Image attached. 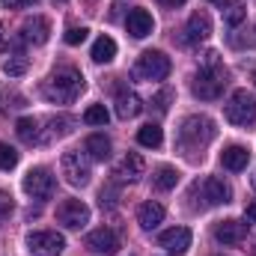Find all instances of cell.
Wrapping results in <instances>:
<instances>
[{
    "mask_svg": "<svg viewBox=\"0 0 256 256\" xmlns=\"http://www.w3.org/2000/svg\"><path fill=\"white\" fill-rule=\"evenodd\" d=\"M15 134H18V140H21V143H27V146H33V143H42L39 122H36L33 116H24V120H18V122H15Z\"/></svg>",
    "mask_w": 256,
    "mask_h": 256,
    "instance_id": "cell-23",
    "label": "cell"
},
{
    "mask_svg": "<svg viewBox=\"0 0 256 256\" xmlns=\"http://www.w3.org/2000/svg\"><path fill=\"white\" fill-rule=\"evenodd\" d=\"M248 226H250L248 220H220L214 226V238L220 244H242L248 238Z\"/></svg>",
    "mask_w": 256,
    "mask_h": 256,
    "instance_id": "cell-15",
    "label": "cell"
},
{
    "mask_svg": "<svg viewBox=\"0 0 256 256\" xmlns=\"http://www.w3.org/2000/svg\"><path fill=\"white\" fill-rule=\"evenodd\" d=\"M27 68H30V60H27V57H24L21 51H18V54H12V57H9V60L3 63V72H6L9 78H21V74H24Z\"/></svg>",
    "mask_w": 256,
    "mask_h": 256,
    "instance_id": "cell-27",
    "label": "cell"
},
{
    "mask_svg": "<svg viewBox=\"0 0 256 256\" xmlns=\"http://www.w3.org/2000/svg\"><path fill=\"white\" fill-rule=\"evenodd\" d=\"M137 224L146 230V232H152L158 224H164V206L161 202H143L140 208H137Z\"/></svg>",
    "mask_w": 256,
    "mask_h": 256,
    "instance_id": "cell-19",
    "label": "cell"
},
{
    "mask_svg": "<svg viewBox=\"0 0 256 256\" xmlns=\"http://www.w3.org/2000/svg\"><path fill=\"white\" fill-rule=\"evenodd\" d=\"M152 185H155L158 191H173V188L179 185V170H176V167H158L155 176H152Z\"/></svg>",
    "mask_w": 256,
    "mask_h": 256,
    "instance_id": "cell-25",
    "label": "cell"
},
{
    "mask_svg": "<svg viewBox=\"0 0 256 256\" xmlns=\"http://www.w3.org/2000/svg\"><path fill=\"white\" fill-rule=\"evenodd\" d=\"M208 36H212V18L206 12H194L188 18V24H185V30H182V42L185 45H200Z\"/></svg>",
    "mask_w": 256,
    "mask_h": 256,
    "instance_id": "cell-13",
    "label": "cell"
},
{
    "mask_svg": "<svg viewBox=\"0 0 256 256\" xmlns=\"http://www.w3.org/2000/svg\"><path fill=\"white\" fill-rule=\"evenodd\" d=\"M191 200H194V206H200V208L226 206L232 200V188L224 179H218V176H206V179H200V182L191 185Z\"/></svg>",
    "mask_w": 256,
    "mask_h": 256,
    "instance_id": "cell-4",
    "label": "cell"
},
{
    "mask_svg": "<svg viewBox=\"0 0 256 256\" xmlns=\"http://www.w3.org/2000/svg\"><path fill=\"white\" fill-rule=\"evenodd\" d=\"M27 250L33 256H60L66 250V238L54 230H39L27 236Z\"/></svg>",
    "mask_w": 256,
    "mask_h": 256,
    "instance_id": "cell-7",
    "label": "cell"
},
{
    "mask_svg": "<svg viewBox=\"0 0 256 256\" xmlns=\"http://www.w3.org/2000/svg\"><path fill=\"white\" fill-rule=\"evenodd\" d=\"M48 126H51V137H66V134L72 131V126H74V120L66 116V114H60V116H54Z\"/></svg>",
    "mask_w": 256,
    "mask_h": 256,
    "instance_id": "cell-29",
    "label": "cell"
},
{
    "mask_svg": "<svg viewBox=\"0 0 256 256\" xmlns=\"http://www.w3.org/2000/svg\"><path fill=\"white\" fill-rule=\"evenodd\" d=\"M108 110H104V104H90L86 108V114H84V122L86 126H108Z\"/></svg>",
    "mask_w": 256,
    "mask_h": 256,
    "instance_id": "cell-28",
    "label": "cell"
},
{
    "mask_svg": "<svg viewBox=\"0 0 256 256\" xmlns=\"http://www.w3.org/2000/svg\"><path fill=\"white\" fill-rule=\"evenodd\" d=\"M140 110H143V98L134 90L120 86L116 90V116L120 120H134V116H140Z\"/></svg>",
    "mask_w": 256,
    "mask_h": 256,
    "instance_id": "cell-16",
    "label": "cell"
},
{
    "mask_svg": "<svg viewBox=\"0 0 256 256\" xmlns=\"http://www.w3.org/2000/svg\"><path fill=\"white\" fill-rule=\"evenodd\" d=\"M86 33H90L86 27H68L66 30V45H80L86 39Z\"/></svg>",
    "mask_w": 256,
    "mask_h": 256,
    "instance_id": "cell-32",
    "label": "cell"
},
{
    "mask_svg": "<svg viewBox=\"0 0 256 256\" xmlns=\"http://www.w3.org/2000/svg\"><path fill=\"white\" fill-rule=\"evenodd\" d=\"M143 173H146V164H143V158H140L137 152H128L126 158L116 164V170H114V176H116L120 182H140Z\"/></svg>",
    "mask_w": 256,
    "mask_h": 256,
    "instance_id": "cell-17",
    "label": "cell"
},
{
    "mask_svg": "<svg viewBox=\"0 0 256 256\" xmlns=\"http://www.w3.org/2000/svg\"><path fill=\"white\" fill-rule=\"evenodd\" d=\"M60 170H63V179L68 185H74V188L90 185L92 170H90V161H86L80 152H66L63 158H60Z\"/></svg>",
    "mask_w": 256,
    "mask_h": 256,
    "instance_id": "cell-8",
    "label": "cell"
},
{
    "mask_svg": "<svg viewBox=\"0 0 256 256\" xmlns=\"http://www.w3.org/2000/svg\"><path fill=\"white\" fill-rule=\"evenodd\" d=\"M220 15H224V24L226 27H238V24H244L248 9H244L242 0H220Z\"/></svg>",
    "mask_w": 256,
    "mask_h": 256,
    "instance_id": "cell-21",
    "label": "cell"
},
{
    "mask_svg": "<svg viewBox=\"0 0 256 256\" xmlns=\"http://www.w3.org/2000/svg\"><path fill=\"white\" fill-rule=\"evenodd\" d=\"M214 134H218V128L208 116H188L179 128V146L185 155H196L200 149H206L214 140Z\"/></svg>",
    "mask_w": 256,
    "mask_h": 256,
    "instance_id": "cell-3",
    "label": "cell"
},
{
    "mask_svg": "<svg viewBox=\"0 0 256 256\" xmlns=\"http://www.w3.org/2000/svg\"><path fill=\"white\" fill-rule=\"evenodd\" d=\"M137 140H140V146H146V149H158L161 140H164V134H161V128L155 126V122H149V126H143L137 131Z\"/></svg>",
    "mask_w": 256,
    "mask_h": 256,
    "instance_id": "cell-26",
    "label": "cell"
},
{
    "mask_svg": "<svg viewBox=\"0 0 256 256\" xmlns=\"http://www.w3.org/2000/svg\"><path fill=\"white\" fill-rule=\"evenodd\" d=\"M126 30L134 39H146L152 30H155V18L146 12V9H131L126 18Z\"/></svg>",
    "mask_w": 256,
    "mask_h": 256,
    "instance_id": "cell-18",
    "label": "cell"
},
{
    "mask_svg": "<svg viewBox=\"0 0 256 256\" xmlns=\"http://www.w3.org/2000/svg\"><path fill=\"white\" fill-rule=\"evenodd\" d=\"M12 212H15V202H12V194L0 191V224H6Z\"/></svg>",
    "mask_w": 256,
    "mask_h": 256,
    "instance_id": "cell-31",
    "label": "cell"
},
{
    "mask_svg": "<svg viewBox=\"0 0 256 256\" xmlns=\"http://www.w3.org/2000/svg\"><path fill=\"white\" fill-rule=\"evenodd\" d=\"M57 220L63 224L66 230H80L90 224V208L80 200H63L57 206Z\"/></svg>",
    "mask_w": 256,
    "mask_h": 256,
    "instance_id": "cell-9",
    "label": "cell"
},
{
    "mask_svg": "<svg viewBox=\"0 0 256 256\" xmlns=\"http://www.w3.org/2000/svg\"><path fill=\"white\" fill-rule=\"evenodd\" d=\"M86 248H90L92 254L114 256L120 248H122V242H120V236H116L110 226H98V230H92V232L86 236Z\"/></svg>",
    "mask_w": 256,
    "mask_h": 256,
    "instance_id": "cell-11",
    "label": "cell"
},
{
    "mask_svg": "<svg viewBox=\"0 0 256 256\" xmlns=\"http://www.w3.org/2000/svg\"><path fill=\"white\" fill-rule=\"evenodd\" d=\"M84 86H86L84 84V74L78 68H72V66H63V68H57V72H51L45 78L42 96L48 102H54V104H68V102H74L84 92Z\"/></svg>",
    "mask_w": 256,
    "mask_h": 256,
    "instance_id": "cell-2",
    "label": "cell"
},
{
    "mask_svg": "<svg viewBox=\"0 0 256 256\" xmlns=\"http://www.w3.org/2000/svg\"><path fill=\"white\" fill-rule=\"evenodd\" d=\"M84 149H86V155L92 161H108L110 158V140L104 134H90L86 143H84Z\"/></svg>",
    "mask_w": 256,
    "mask_h": 256,
    "instance_id": "cell-22",
    "label": "cell"
},
{
    "mask_svg": "<svg viewBox=\"0 0 256 256\" xmlns=\"http://www.w3.org/2000/svg\"><path fill=\"white\" fill-rule=\"evenodd\" d=\"M27 3H33V0H3L6 9H21V6H27Z\"/></svg>",
    "mask_w": 256,
    "mask_h": 256,
    "instance_id": "cell-35",
    "label": "cell"
},
{
    "mask_svg": "<svg viewBox=\"0 0 256 256\" xmlns=\"http://www.w3.org/2000/svg\"><path fill=\"white\" fill-rule=\"evenodd\" d=\"M158 3H161V6H167V9H176V6H182L185 0H158Z\"/></svg>",
    "mask_w": 256,
    "mask_h": 256,
    "instance_id": "cell-36",
    "label": "cell"
},
{
    "mask_svg": "<svg viewBox=\"0 0 256 256\" xmlns=\"http://www.w3.org/2000/svg\"><path fill=\"white\" fill-rule=\"evenodd\" d=\"M226 84H230L226 68L220 66V60H218L214 51H208L206 60H202V66H200V72L194 74V84H191L194 96L202 98V102H214V98H220V92H224Z\"/></svg>",
    "mask_w": 256,
    "mask_h": 256,
    "instance_id": "cell-1",
    "label": "cell"
},
{
    "mask_svg": "<svg viewBox=\"0 0 256 256\" xmlns=\"http://www.w3.org/2000/svg\"><path fill=\"white\" fill-rule=\"evenodd\" d=\"M51 36V21L42 18V15H33L21 24V42H30V45H45Z\"/></svg>",
    "mask_w": 256,
    "mask_h": 256,
    "instance_id": "cell-14",
    "label": "cell"
},
{
    "mask_svg": "<svg viewBox=\"0 0 256 256\" xmlns=\"http://www.w3.org/2000/svg\"><path fill=\"white\" fill-rule=\"evenodd\" d=\"M170 98H173V92H170V90H164V92H158V96H155V110H161V114H164V110L170 108V104H167Z\"/></svg>",
    "mask_w": 256,
    "mask_h": 256,
    "instance_id": "cell-33",
    "label": "cell"
},
{
    "mask_svg": "<svg viewBox=\"0 0 256 256\" xmlns=\"http://www.w3.org/2000/svg\"><path fill=\"white\" fill-rule=\"evenodd\" d=\"M158 244H161V248H164L170 256L188 254V248H191V230H188V226H173V230H164V232L158 236Z\"/></svg>",
    "mask_w": 256,
    "mask_h": 256,
    "instance_id": "cell-12",
    "label": "cell"
},
{
    "mask_svg": "<svg viewBox=\"0 0 256 256\" xmlns=\"http://www.w3.org/2000/svg\"><path fill=\"white\" fill-rule=\"evenodd\" d=\"M24 191L30 194L33 200H48V196L54 194V176H51V170L33 167V170L24 176Z\"/></svg>",
    "mask_w": 256,
    "mask_h": 256,
    "instance_id": "cell-10",
    "label": "cell"
},
{
    "mask_svg": "<svg viewBox=\"0 0 256 256\" xmlns=\"http://www.w3.org/2000/svg\"><path fill=\"white\" fill-rule=\"evenodd\" d=\"M170 74V57L164 51H143L134 63V78L140 80H164Z\"/></svg>",
    "mask_w": 256,
    "mask_h": 256,
    "instance_id": "cell-6",
    "label": "cell"
},
{
    "mask_svg": "<svg viewBox=\"0 0 256 256\" xmlns=\"http://www.w3.org/2000/svg\"><path fill=\"white\" fill-rule=\"evenodd\" d=\"M254 191H256V173H254Z\"/></svg>",
    "mask_w": 256,
    "mask_h": 256,
    "instance_id": "cell-38",
    "label": "cell"
},
{
    "mask_svg": "<svg viewBox=\"0 0 256 256\" xmlns=\"http://www.w3.org/2000/svg\"><path fill=\"white\" fill-rule=\"evenodd\" d=\"M244 220H248V224H256V200L254 202H248V208H244Z\"/></svg>",
    "mask_w": 256,
    "mask_h": 256,
    "instance_id": "cell-34",
    "label": "cell"
},
{
    "mask_svg": "<svg viewBox=\"0 0 256 256\" xmlns=\"http://www.w3.org/2000/svg\"><path fill=\"white\" fill-rule=\"evenodd\" d=\"M96 63H110L114 57H116V42L110 39V36H98L96 42H92V54H90Z\"/></svg>",
    "mask_w": 256,
    "mask_h": 256,
    "instance_id": "cell-24",
    "label": "cell"
},
{
    "mask_svg": "<svg viewBox=\"0 0 256 256\" xmlns=\"http://www.w3.org/2000/svg\"><path fill=\"white\" fill-rule=\"evenodd\" d=\"M248 161H250V152H248L244 146H238V143H232V146H226V149L220 152V164H224L226 170H232V173L244 170Z\"/></svg>",
    "mask_w": 256,
    "mask_h": 256,
    "instance_id": "cell-20",
    "label": "cell"
},
{
    "mask_svg": "<svg viewBox=\"0 0 256 256\" xmlns=\"http://www.w3.org/2000/svg\"><path fill=\"white\" fill-rule=\"evenodd\" d=\"M18 167V152L9 143H0V170H12Z\"/></svg>",
    "mask_w": 256,
    "mask_h": 256,
    "instance_id": "cell-30",
    "label": "cell"
},
{
    "mask_svg": "<svg viewBox=\"0 0 256 256\" xmlns=\"http://www.w3.org/2000/svg\"><path fill=\"white\" fill-rule=\"evenodd\" d=\"M224 114H226V120H230L232 126H238V128L256 126V98H254V92H248V90H236V92L230 96Z\"/></svg>",
    "mask_w": 256,
    "mask_h": 256,
    "instance_id": "cell-5",
    "label": "cell"
},
{
    "mask_svg": "<svg viewBox=\"0 0 256 256\" xmlns=\"http://www.w3.org/2000/svg\"><path fill=\"white\" fill-rule=\"evenodd\" d=\"M254 254H256V248H254Z\"/></svg>",
    "mask_w": 256,
    "mask_h": 256,
    "instance_id": "cell-39",
    "label": "cell"
},
{
    "mask_svg": "<svg viewBox=\"0 0 256 256\" xmlns=\"http://www.w3.org/2000/svg\"><path fill=\"white\" fill-rule=\"evenodd\" d=\"M3 42H6V30H3V24H0V48H3Z\"/></svg>",
    "mask_w": 256,
    "mask_h": 256,
    "instance_id": "cell-37",
    "label": "cell"
}]
</instances>
